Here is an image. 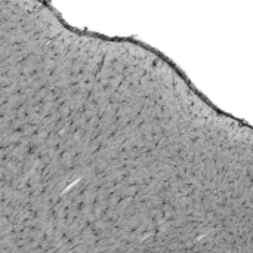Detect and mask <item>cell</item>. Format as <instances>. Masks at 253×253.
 Masks as SVG:
<instances>
[{
    "label": "cell",
    "instance_id": "1",
    "mask_svg": "<svg viewBox=\"0 0 253 253\" xmlns=\"http://www.w3.org/2000/svg\"><path fill=\"white\" fill-rule=\"evenodd\" d=\"M73 30L129 42L166 62L218 113L251 126L253 0L49 3Z\"/></svg>",
    "mask_w": 253,
    "mask_h": 253
}]
</instances>
